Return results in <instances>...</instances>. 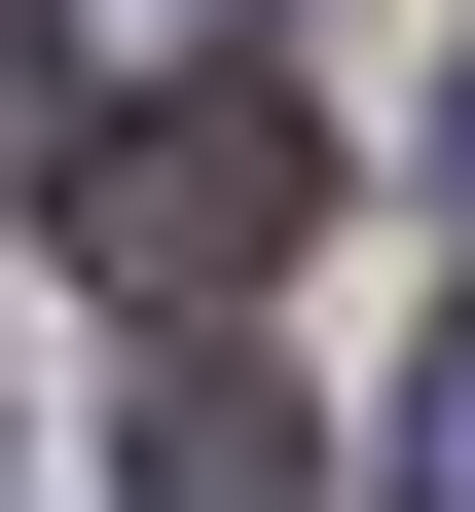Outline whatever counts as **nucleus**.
<instances>
[{"label":"nucleus","mask_w":475,"mask_h":512,"mask_svg":"<svg viewBox=\"0 0 475 512\" xmlns=\"http://www.w3.org/2000/svg\"><path fill=\"white\" fill-rule=\"evenodd\" d=\"M147 512H293V403L256 366H147Z\"/></svg>","instance_id":"f03ea898"},{"label":"nucleus","mask_w":475,"mask_h":512,"mask_svg":"<svg viewBox=\"0 0 475 512\" xmlns=\"http://www.w3.org/2000/svg\"><path fill=\"white\" fill-rule=\"evenodd\" d=\"M439 183H475V74H439Z\"/></svg>","instance_id":"39448f33"},{"label":"nucleus","mask_w":475,"mask_h":512,"mask_svg":"<svg viewBox=\"0 0 475 512\" xmlns=\"http://www.w3.org/2000/svg\"><path fill=\"white\" fill-rule=\"evenodd\" d=\"M293 220H329V110H256V74H183V110H110V147H74V293H147V330L293 293Z\"/></svg>","instance_id":"f257e3e1"},{"label":"nucleus","mask_w":475,"mask_h":512,"mask_svg":"<svg viewBox=\"0 0 475 512\" xmlns=\"http://www.w3.org/2000/svg\"><path fill=\"white\" fill-rule=\"evenodd\" d=\"M402 512H475V330H439V366H402Z\"/></svg>","instance_id":"7ed1b4c3"},{"label":"nucleus","mask_w":475,"mask_h":512,"mask_svg":"<svg viewBox=\"0 0 475 512\" xmlns=\"http://www.w3.org/2000/svg\"><path fill=\"white\" fill-rule=\"evenodd\" d=\"M37 74H74V37H37V0H0V183H37V147H74V110H37Z\"/></svg>","instance_id":"20e7f679"}]
</instances>
